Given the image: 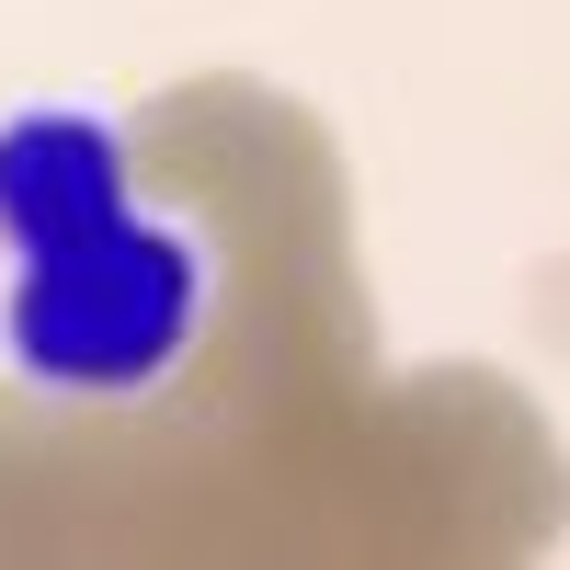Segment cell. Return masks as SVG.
Returning a JSON list of instances; mask_svg holds the SVG:
<instances>
[{
  "instance_id": "1",
  "label": "cell",
  "mask_w": 570,
  "mask_h": 570,
  "mask_svg": "<svg viewBox=\"0 0 570 570\" xmlns=\"http://www.w3.org/2000/svg\"><path fill=\"white\" fill-rule=\"evenodd\" d=\"M217 263L183 217H104L69 252H35L0 297V354L46 400H149L206 343Z\"/></svg>"
},
{
  "instance_id": "2",
  "label": "cell",
  "mask_w": 570,
  "mask_h": 570,
  "mask_svg": "<svg viewBox=\"0 0 570 570\" xmlns=\"http://www.w3.org/2000/svg\"><path fill=\"white\" fill-rule=\"evenodd\" d=\"M126 206H137V171H126L115 115H91V104H23V115H0V252H12V263L69 252L104 217H126Z\"/></svg>"
}]
</instances>
